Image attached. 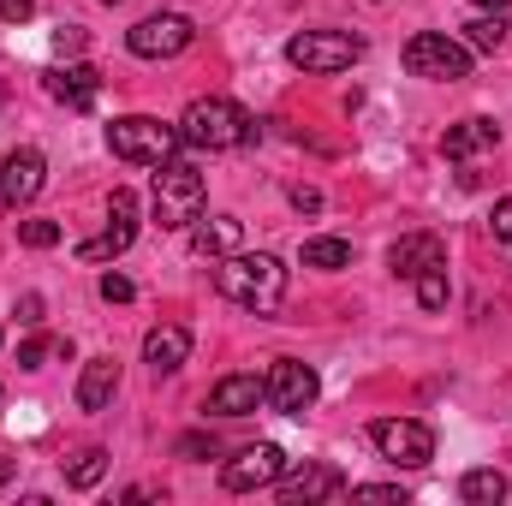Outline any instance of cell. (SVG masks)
Wrapping results in <instances>:
<instances>
[{"instance_id": "cell-1", "label": "cell", "mask_w": 512, "mask_h": 506, "mask_svg": "<svg viewBox=\"0 0 512 506\" xmlns=\"http://www.w3.org/2000/svg\"><path fill=\"white\" fill-rule=\"evenodd\" d=\"M215 292L262 316V310H274V304L286 298V262H280L274 251H233V256H221V262H215Z\"/></svg>"}, {"instance_id": "cell-2", "label": "cell", "mask_w": 512, "mask_h": 506, "mask_svg": "<svg viewBox=\"0 0 512 506\" xmlns=\"http://www.w3.org/2000/svg\"><path fill=\"white\" fill-rule=\"evenodd\" d=\"M251 137H256V120L239 102H227V96H197V102L179 114V143H185V149L221 155V149H239V143H251Z\"/></svg>"}, {"instance_id": "cell-3", "label": "cell", "mask_w": 512, "mask_h": 506, "mask_svg": "<svg viewBox=\"0 0 512 506\" xmlns=\"http://www.w3.org/2000/svg\"><path fill=\"white\" fill-rule=\"evenodd\" d=\"M203 203H209V185H203V173H197L185 155L155 161V227H161V233L191 227V221L203 215Z\"/></svg>"}, {"instance_id": "cell-4", "label": "cell", "mask_w": 512, "mask_h": 506, "mask_svg": "<svg viewBox=\"0 0 512 506\" xmlns=\"http://www.w3.org/2000/svg\"><path fill=\"white\" fill-rule=\"evenodd\" d=\"M286 60H292L298 72L328 78V72H346V66L364 60V36H352V30H298V36L286 42Z\"/></svg>"}, {"instance_id": "cell-5", "label": "cell", "mask_w": 512, "mask_h": 506, "mask_svg": "<svg viewBox=\"0 0 512 506\" xmlns=\"http://www.w3.org/2000/svg\"><path fill=\"white\" fill-rule=\"evenodd\" d=\"M399 60H405L411 78H429V84H459V78H471V48L453 42L447 30H423V36H411Z\"/></svg>"}, {"instance_id": "cell-6", "label": "cell", "mask_w": 512, "mask_h": 506, "mask_svg": "<svg viewBox=\"0 0 512 506\" xmlns=\"http://www.w3.org/2000/svg\"><path fill=\"white\" fill-rule=\"evenodd\" d=\"M108 149L120 161H131V167H155V161L179 155V126H161L149 114H126V120L108 126Z\"/></svg>"}, {"instance_id": "cell-7", "label": "cell", "mask_w": 512, "mask_h": 506, "mask_svg": "<svg viewBox=\"0 0 512 506\" xmlns=\"http://www.w3.org/2000/svg\"><path fill=\"white\" fill-rule=\"evenodd\" d=\"M370 441H376L382 459L405 465V471H423V465L435 459V429L417 423V417H376V423H370Z\"/></svg>"}, {"instance_id": "cell-8", "label": "cell", "mask_w": 512, "mask_h": 506, "mask_svg": "<svg viewBox=\"0 0 512 506\" xmlns=\"http://www.w3.org/2000/svg\"><path fill=\"white\" fill-rule=\"evenodd\" d=\"M286 447H274V441H256L245 453H233L227 465H221V489L227 495H256V489H274L280 477H286Z\"/></svg>"}, {"instance_id": "cell-9", "label": "cell", "mask_w": 512, "mask_h": 506, "mask_svg": "<svg viewBox=\"0 0 512 506\" xmlns=\"http://www.w3.org/2000/svg\"><path fill=\"white\" fill-rule=\"evenodd\" d=\"M191 42H197V24H191L185 12H155V18H143V24L126 30V48L137 60H173V54H185Z\"/></svg>"}, {"instance_id": "cell-10", "label": "cell", "mask_w": 512, "mask_h": 506, "mask_svg": "<svg viewBox=\"0 0 512 506\" xmlns=\"http://www.w3.org/2000/svg\"><path fill=\"white\" fill-rule=\"evenodd\" d=\"M316 393H322V381H316L310 364H298V358H280V364L262 376V405L280 411V417H304V411L316 405Z\"/></svg>"}, {"instance_id": "cell-11", "label": "cell", "mask_w": 512, "mask_h": 506, "mask_svg": "<svg viewBox=\"0 0 512 506\" xmlns=\"http://www.w3.org/2000/svg\"><path fill=\"white\" fill-rule=\"evenodd\" d=\"M131 239H137V197L120 185V191L108 197V233L84 239V245H78V256H84V262H108V256H126Z\"/></svg>"}, {"instance_id": "cell-12", "label": "cell", "mask_w": 512, "mask_h": 506, "mask_svg": "<svg viewBox=\"0 0 512 506\" xmlns=\"http://www.w3.org/2000/svg\"><path fill=\"white\" fill-rule=\"evenodd\" d=\"M42 185H48V161H42V149H12L6 161H0V197H6V209H24V203H36L42 197Z\"/></svg>"}, {"instance_id": "cell-13", "label": "cell", "mask_w": 512, "mask_h": 506, "mask_svg": "<svg viewBox=\"0 0 512 506\" xmlns=\"http://www.w3.org/2000/svg\"><path fill=\"white\" fill-rule=\"evenodd\" d=\"M346 495H352V483H346V471H334V465H304L298 477H280V501L286 506L346 501Z\"/></svg>"}, {"instance_id": "cell-14", "label": "cell", "mask_w": 512, "mask_h": 506, "mask_svg": "<svg viewBox=\"0 0 512 506\" xmlns=\"http://www.w3.org/2000/svg\"><path fill=\"white\" fill-rule=\"evenodd\" d=\"M185 358H191V328H179V322H161V328H149V334H143V364H149L155 376H173V370H185Z\"/></svg>"}, {"instance_id": "cell-15", "label": "cell", "mask_w": 512, "mask_h": 506, "mask_svg": "<svg viewBox=\"0 0 512 506\" xmlns=\"http://www.w3.org/2000/svg\"><path fill=\"white\" fill-rule=\"evenodd\" d=\"M48 96L84 114V108H96V96H102V72L84 66V60H78V66H54V72H48Z\"/></svg>"}, {"instance_id": "cell-16", "label": "cell", "mask_w": 512, "mask_h": 506, "mask_svg": "<svg viewBox=\"0 0 512 506\" xmlns=\"http://www.w3.org/2000/svg\"><path fill=\"white\" fill-rule=\"evenodd\" d=\"M256 405H262V381L256 376H221L203 399V411H215V417H251Z\"/></svg>"}, {"instance_id": "cell-17", "label": "cell", "mask_w": 512, "mask_h": 506, "mask_svg": "<svg viewBox=\"0 0 512 506\" xmlns=\"http://www.w3.org/2000/svg\"><path fill=\"white\" fill-rule=\"evenodd\" d=\"M495 143H501V126L495 120H459V126H447V137H441V155L447 161H477Z\"/></svg>"}, {"instance_id": "cell-18", "label": "cell", "mask_w": 512, "mask_h": 506, "mask_svg": "<svg viewBox=\"0 0 512 506\" xmlns=\"http://www.w3.org/2000/svg\"><path fill=\"white\" fill-rule=\"evenodd\" d=\"M239 239H245V221H239V215H197V221H191L197 256H233Z\"/></svg>"}, {"instance_id": "cell-19", "label": "cell", "mask_w": 512, "mask_h": 506, "mask_svg": "<svg viewBox=\"0 0 512 506\" xmlns=\"http://www.w3.org/2000/svg\"><path fill=\"white\" fill-rule=\"evenodd\" d=\"M429 262H441V239H435V233H405V239H393V251H387V268H393L399 280H417Z\"/></svg>"}, {"instance_id": "cell-20", "label": "cell", "mask_w": 512, "mask_h": 506, "mask_svg": "<svg viewBox=\"0 0 512 506\" xmlns=\"http://www.w3.org/2000/svg\"><path fill=\"white\" fill-rule=\"evenodd\" d=\"M114 393H120V364L114 358H90L84 376H78V405L84 411H108Z\"/></svg>"}, {"instance_id": "cell-21", "label": "cell", "mask_w": 512, "mask_h": 506, "mask_svg": "<svg viewBox=\"0 0 512 506\" xmlns=\"http://www.w3.org/2000/svg\"><path fill=\"white\" fill-rule=\"evenodd\" d=\"M459 501L465 506L507 501V477H501V471H465V477H459Z\"/></svg>"}, {"instance_id": "cell-22", "label": "cell", "mask_w": 512, "mask_h": 506, "mask_svg": "<svg viewBox=\"0 0 512 506\" xmlns=\"http://www.w3.org/2000/svg\"><path fill=\"white\" fill-rule=\"evenodd\" d=\"M102 477H108V453H102V447H84V453L66 465V483H72V489H96Z\"/></svg>"}, {"instance_id": "cell-23", "label": "cell", "mask_w": 512, "mask_h": 506, "mask_svg": "<svg viewBox=\"0 0 512 506\" xmlns=\"http://www.w3.org/2000/svg\"><path fill=\"white\" fill-rule=\"evenodd\" d=\"M507 18L495 12V18H471L465 24V48H483V54H495V48H507Z\"/></svg>"}, {"instance_id": "cell-24", "label": "cell", "mask_w": 512, "mask_h": 506, "mask_svg": "<svg viewBox=\"0 0 512 506\" xmlns=\"http://www.w3.org/2000/svg\"><path fill=\"white\" fill-rule=\"evenodd\" d=\"M447 292H453V286H447V256H441V262H429V268L417 274V304H423V310H441Z\"/></svg>"}, {"instance_id": "cell-25", "label": "cell", "mask_w": 512, "mask_h": 506, "mask_svg": "<svg viewBox=\"0 0 512 506\" xmlns=\"http://www.w3.org/2000/svg\"><path fill=\"white\" fill-rule=\"evenodd\" d=\"M352 245L346 239H304V268H346Z\"/></svg>"}, {"instance_id": "cell-26", "label": "cell", "mask_w": 512, "mask_h": 506, "mask_svg": "<svg viewBox=\"0 0 512 506\" xmlns=\"http://www.w3.org/2000/svg\"><path fill=\"white\" fill-rule=\"evenodd\" d=\"M18 239H24L30 251H54V245H60V227H54V221H18Z\"/></svg>"}, {"instance_id": "cell-27", "label": "cell", "mask_w": 512, "mask_h": 506, "mask_svg": "<svg viewBox=\"0 0 512 506\" xmlns=\"http://www.w3.org/2000/svg\"><path fill=\"white\" fill-rule=\"evenodd\" d=\"M352 501H405L399 483H352Z\"/></svg>"}, {"instance_id": "cell-28", "label": "cell", "mask_w": 512, "mask_h": 506, "mask_svg": "<svg viewBox=\"0 0 512 506\" xmlns=\"http://www.w3.org/2000/svg\"><path fill=\"white\" fill-rule=\"evenodd\" d=\"M54 346H60V340H42V334H36V340H24V346H18V364H24V370H42V358H48Z\"/></svg>"}, {"instance_id": "cell-29", "label": "cell", "mask_w": 512, "mask_h": 506, "mask_svg": "<svg viewBox=\"0 0 512 506\" xmlns=\"http://www.w3.org/2000/svg\"><path fill=\"white\" fill-rule=\"evenodd\" d=\"M131 292H137V286H131L126 274H102V298H108V304H131Z\"/></svg>"}, {"instance_id": "cell-30", "label": "cell", "mask_w": 512, "mask_h": 506, "mask_svg": "<svg viewBox=\"0 0 512 506\" xmlns=\"http://www.w3.org/2000/svg\"><path fill=\"white\" fill-rule=\"evenodd\" d=\"M489 227H495V239H501V245H512V197H501V203H495Z\"/></svg>"}, {"instance_id": "cell-31", "label": "cell", "mask_w": 512, "mask_h": 506, "mask_svg": "<svg viewBox=\"0 0 512 506\" xmlns=\"http://www.w3.org/2000/svg\"><path fill=\"white\" fill-rule=\"evenodd\" d=\"M54 48H60V54H78V48H84V30H78V24H60Z\"/></svg>"}, {"instance_id": "cell-32", "label": "cell", "mask_w": 512, "mask_h": 506, "mask_svg": "<svg viewBox=\"0 0 512 506\" xmlns=\"http://www.w3.org/2000/svg\"><path fill=\"white\" fill-rule=\"evenodd\" d=\"M30 12H36V0H0V18H6V24H24Z\"/></svg>"}, {"instance_id": "cell-33", "label": "cell", "mask_w": 512, "mask_h": 506, "mask_svg": "<svg viewBox=\"0 0 512 506\" xmlns=\"http://www.w3.org/2000/svg\"><path fill=\"white\" fill-rule=\"evenodd\" d=\"M6 483H12V459H0V489H6Z\"/></svg>"}, {"instance_id": "cell-34", "label": "cell", "mask_w": 512, "mask_h": 506, "mask_svg": "<svg viewBox=\"0 0 512 506\" xmlns=\"http://www.w3.org/2000/svg\"><path fill=\"white\" fill-rule=\"evenodd\" d=\"M477 6H489V12H507L512 0H477Z\"/></svg>"}, {"instance_id": "cell-35", "label": "cell", "mask_w": 512, "mask_h": 506, "mask_svg": "<svg viewBox=\"0 0 512 506\" xmlns=\"http://www.w3.org/2000/svg\"><path fill=\"white\" fill-rule=\"evenodd\" d=\"M108 6H114V0H108Z\"/></svg>"}]
</instances>
